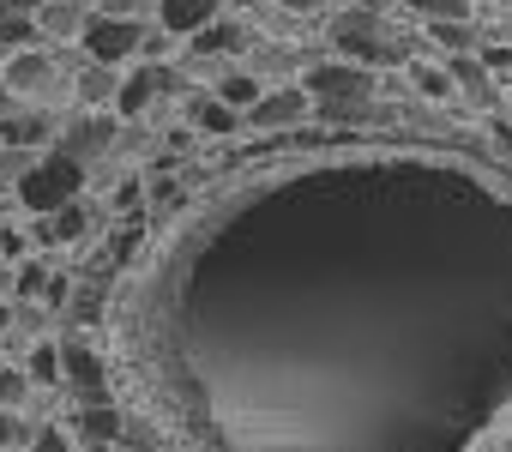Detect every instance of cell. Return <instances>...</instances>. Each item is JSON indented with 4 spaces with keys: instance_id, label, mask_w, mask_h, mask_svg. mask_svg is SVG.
<instances>
[{
    "instance_id": "obj_1",
    "label": "cell",
    "mask_w": 512,
    "mask_h": 452,
    "mask_svg": "<svg viewBox=\"0 0 512 452\" xmlns=\"http://www.w3.org/2000/svg\"><path fill=\"white\" fill-rule=\"evenodd\" d=\"M85 193V163L73 157V151H43L37 163H31V175L13 187V199L31 211V217H49V211H61V205H73Z\"/></svg>"
},
{
    "instance_id": "obj_2",
    "label": "cell",
    "mask_w": 512,
    "mask_h": 452,
    "mask_svg": "<svg viewBox=\"0 0 512 452\" xmlns=\"http://www.w3.org/2000/svg\"><path fill=\"white\" fill-rule=\"evenodd\" d=\"M302 85H308V97H314L326 115H338V121H350V115L374 97V73H362V67H350V61L308 67V73H302Z\"/></svg>"
},
{
    "instance_id": "obj_3",
    "label": "cell",
    "mask_w": 512,
    "mask_h": 452,
    "mask_svg": "<svg viewBox=\"0 0 512 452\" xmlns=\"http://www.w3.org/2000/svg\"><path fill=\"white\" fill-rule=\"evenodd\" d=\"M79 43H85V55L97 67H121V61H133L145 49V25L139 19H103V13H91V25H85Z\"/></svg>"
},
{
    "instance_id": "obj_4",
    "label": "cell",
    "mask_w": 512,
    "mask_h": 452,
    "mask_svg": "<svg viewBox=\"0 0 512 452\" xmlns=\"http://www.w3.org/2000/svg\"><path fill=\"white\" fill-rule=\"evenodd\" d=\"M97 223H103V211L85 205V199H73V205H61V211H49V217H31V242H37V248H79Z\"/></svg>"
},
{
    "instance_id": "obj_5",
    "label": "cell",
    "mask_w": 512,
    "mask_h": 452,
    "mask_svg": "<svg viewBox=\"0 0 512 452\" xmlns=\"http://www.w3.org/2000/svg\"><path fill=\"white\" fill-rule=\"evenodd\" d=\"M302 115H314V97H308V85H284V91H266L260 103L247 109V127L278 133V127H296Z\"/></svg>"
},
{
    "instance_id": "obj_6",
    "label": "cell",
    "mask_w": 512,
    "mask_h": 452,
    "mask_svg": "<svg viewBox=\"0 0 512 452\" xmlns=\"http://www.w3.org/2000/svg\"><path fill=\"white\" fill-rule=\"evenodd\" d=\"M0 85H7L13 97L49 91V85H55V55H49V49H19V55H7V73H0Z\"/></svg>"
},
{
    "instance_id": "obj_7",
    "label": "cell",
    "mask_w": 512,
    "mask_h": 452,
    "mask_svg": "<svg viewBox=\"0 0 512 452\" xmlns=\"http://www.w3.org/2000/svg\"><path fill=\"white\" fill-rule=\"evenodd\" d=\"M217 7L223 0H157V25L181 43H193L205 25H217Z\"/></svg>"
},
{
    "instance_id": "obj_8",
    "label": "cell",
    "mask_w": 512,
    "mask_h": 452,
    "mask_svg": "<svg viewBox=\"0 0 512 452\" xmlns=\"http://www.w3.org/2000/svg\"><path fill=\"white\" fill-rule=\"evenodd\" d=\"M61 368H67V386L91 392V404H109V392H103V362H97V350H91V344L67 338V344H61Z\"/></svg>"
},
{
    "instance_id": "obj_9",
    "label": "cell",
    "mask_w": 512,
    "mask_h": 452,
    "mask_svg": "<svg viewBox=\"0 0 512 452\" xmlns=\"http://www.w3.org/2000/svg\"><path fill=\"white\" fill-rule=\"evenodd\" d=\"M61 127L49 121V109H19V115H7L0 121V145H19V151H37V145H49Z\"/></svg>"
},
{
    "instance_id": "obj_10",
    "label": "cell",
    "mask_w": 512,
    "mask_h": 452,
    "mask_svg": "<svg viewBox=\"0 0 512 452\" xmlns=\"http://www.w3.org/2000/svg\"><path fill=\"white\" fill-rule=\"evenodd\" d=\"M175 79L163 67H133V79H121V97H115V115H145L157 91H169Z\"/></svg>"
},
{
    "instance_id": "obj_11",
    "label": "cell",
    "mask_w": 512,
    "mask_h": 452,
    "mask_svg": "<svg viewBox=\"0 0 512 452\" xmlns=\"http://www.w3.org/2000/svg\"><path fill=\"white\" fill-rule=\"evenodd\" d=\"M37 25H43L49 43H79L85 25H91V13H85V0H49V7L37 13Z\"/></svg>"
},
{
    "instance_id": "obj_12",
    "label": "cell",
    "mask_w": 512,
    "mask_h": 452,
    "mask_svg": "<svg viewBox=\"0 0 512 452\" xmlns=\"http://www.w3.org/2000/svg\"><path fill=\"white\" fill-rule=\"evenodd\" d=\"M193 127H199V133H241V127H247V109H235V103H223V97L211 91V97L193 103Z\"/></svg>"
},
{
    "instance_id": "obj_13",
    "label": "cell",
    "mask_w": 512,
    "mask_h": 452,
    "mask_svg": "<svg viewBox=\"0 0 512 452\" xmlns=\"http://www.w3.org/2000/svg\"><path fill=\"white\" fill-rule=\"evenodd\" d=\"M73 434L91 440V446H109V440L121 434V410H115V404H85V410L73 416Z\"/></svg>"
},
{
    "instance_id": "obj_14",
    "label": "cell",
    "mask_w": 512,
    "mask_h": 452,
    "mask_svg": "<svg viewBox=\"0 0 512 452\" xmlns=\"http://www.w3.org/2000/svg\"><path fill=\"white\" fill-rule=\"evenodd\" d=\"M103 145H109V121H97V115H91V121H73V127H61V151H73L79 163H91Z\"/></svg>"
},
{
    "instance_id": "obj_15",
    "label": "cell",
    "mask_w": 512,
    "mask_h": 452,
    "mask_svg": "<svg viewBox=\"0 0 512 452\" xmlns=\"http://www.w3.org/2000/svg\"><path fill=\"white\" fill-rule=\"evenodd\" d=\"M235 49H247V31L235 19H217V25H205L193 37V55H235Z\"/></svg>"
},
{
    "instance_id": "obj_16",
    "label": "cell",
    "mask_w": 512,
    "mask_h": 452,
    "mask_svg": "<svg viewBox=\"0 0 512 452\" xmlns=\"http://www.w3.org/2000/svg\"><path fill=\"white\" fill-rule=\"evenodd\" d=\"M25 374H31V380H43V386H61V380H67V368H61V344H55V338L31 344V356H25Z\"/></svg>"
},
{
    "instance_id": "obj_17",
    "label": "cell",
    "mask_w": 512,
    "mask_h": 452,
    "mask_svg": "<svg viewBox=\"0 0 512 452\" xmlns=\"http://www.w3.org/2000/svg\"><path fill=\"white\" fill-rule=\"evenodd\" d=\"M217 97H223V103H235V109H253V103L266 97V85L253 79L247 67H235V73H223V79H217Z\"/></svg>"
},
{
    "instance_id": "obj_18",
    "label": "cell",
    "mask_w": 512,
    "mask_h": 452,
    "mask_svg": "<svg viewBox=\"0 0 512 452\" xmlns=\"http://www.w3.org/2000/svg\"><path fill=\"white\" fill-rule=\"evenodd\" d=\"M121 97V79H115V67H85L79 73V103H115Z\"/></svg>"
},
{
    "instance_id": "obj_19",
    "label": "cell",
    "mask_w": 512,
    "mask_h": 452,
    "mask_svg": "<svg viewBox=\"0 0 512 452\" xmlns=\"http://www.w3.org/2000/svg\"><path fill=\"white\" fill-rule=\"evenodd\" d=\"M410 85H416L422 97H452V91H458V85H452V73H446V67H434V61H428V67L416 61V67H410Z\"/></svg>"
},
{
    "instance_id": "obj_20",
    "label": "cell",
    "mask_w": 512,
    "mask_h": 452,
    "mask_svg": "<svg viewBox=\"0 0 512 452\" xmlns=\"http://www.w3.org/2000/svg\"><path fill=\"white\" fill-rule=\"evenodd\" d=\"M31 296H49V266L43 260H25L19 278H13V302H31Z\"/></svg>"
},
{
    "instance_id": "obj_21",
    "label": "cell",
    "mask_w": 512,
    "mask_h": 452,
    "mask_svg": "<svg viewBox=\"0 0 512 452\" xmlns=\"http://www.w3.org/2000/svg\"><path fill=\"white\" fill-rule=\"evenodd\" d=\"M37 434H31V422L19 416V410H7L0 404V452H19V446H31Z\"/></svg>"
},
{
    "instance_id": "obj_22",
    "label": "cell",
    "mask_w": 512,
    "mask_h": 452,
    "mask_svg": "<svg viewBox=\"0 0 512 452\" xmlns=\"http://www.w3.org/2000/svg\"><path fill=\"white\" fill-rule=\"evenodd\" d=\"M470 25H476V19H434L428 37H434L440 49H470Z\"/></svg>"
},
{
    "instance_id": "obj_23",
    "label": "cell",
    "mask_w": 512,
    "mask_h": 452,
    "mask_svg": "<svg viewBox=\"0 0 512 452\" xmlns=\"http://www.w3.org/2000/svg\"><path fill=\"white\" fill-rule=\"evenodd\" d=\"M416 13H428V25H434V19H470L476 7L470 0H416Z\"/></svg>"
},
{
    "instance_id": "obj_24",
    "label": "cell",
    "mask_w": 512,
    "mask_h": 452,
    "mask_svg": "<svg viewBox=\"0 0 512 452\" xmlns=\"http://www.w3.org/2000/svg\"><path fill=\"white\" fill-rule=\"evenodd\" d=\"M482 67H488V79H500V85H506V79H512V49H506V43L482 49Z\"/></svg>"
},
{
    "instance_id": "obj_25",
    "label": "cell",
    "mask_w": 512,
    "mask_h": 452,
    "mask_svg": "<svg viewBox=\"0 0 512 452\" xmlns=\"http://www.w3.org/2000/svg\"><path fill=\"white\" fill-rule=\"evenodd\" d=\"M25 398H31V374H0V404L13 410V404H25Z\"/></svg>"
},
{
    "instance_id": "obj_26",
    "label": "cell",
    "mask_w": 512,
    "mask_h": 452,
    "mask_svg": "<svg viewBox=\"0 0 512 452\" xmlns=\"http://www.w3.org/2000/svg\"><path fill=\"white\" fill-rule=\"evenodd\" d=\"M139 7H145V0H97L103 19H139Z\"/></svg>"
},
{
    "instance_id": "obj_27",
    "label": "cell",
    "mask_w": 512,
    "mask_h": 452,
    "mask_svg": "<svg viewBox=\"0 0 512 452\" xmlns=\"http://www.w3.org/2000/svg\"><path fill=\"white\" fill-rule=\"evenodd\" d=\"M37 452H67V434H61V428H43V434H37Z\"/></svg>"
},
{
    "instance_id": "obj_28",
    "label": "cell",
    "mask_w": 512,
    "mask_h": 452,
    "mask_svg": "<svg viewBox=\"0 0 512 452\" xmlns=\"http://www.w3.org/2000/svg\"><path fill=\"white\" fill-rule=\"evenodd\" d=\"M43 7H49V0H13V13H31V19H37Z\"/></svg>"
},
{
    "instance_id": "obj_29",
    "label": "cell",
    "mask_w": 512,
    "mask_h": 452,
    "mask_svg": "<svg viewBox=\"0 0 512 452\" xmlns=\"http://www.w3.org/2000/svg\"><path fill=\"white\" fill-rule=\"evenodd\" d=\"M284 7H302V13H308V7H320V0H284Z\"/></svg>"
},
{
    "instance_id": "obj_30",
    "label": "cell",
    "mask_w": 512,
    "mask_h": 452,
    "mask_svg": "<svg viewBox=\"0 0 512 452\" xmlns=\"http://www.w3.org/2000/svg\"><path fill=\"white\" fill-rule=\"evenodd\" d=\"M235 7H266V0H235Z\"/></svg>"
},
{
    "instance_id": "obj_31",
    "label": "cell",
    "mask_w": 512,
    "mask_h": 452,
    "mask_svg": "<svg viewBox=\"0 0 512 452\" xmlns=\"http://www.w3.org/2000/svg\"><path fill=\"white\" fill-rule=\"evenodd\" d=\"M362 7H392V0H362Z\"/></svg>"
}]
</instances>
